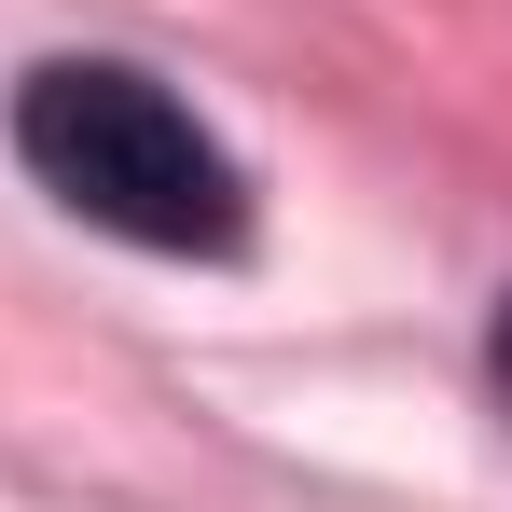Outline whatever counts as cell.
I'll return each mask as SVG.
<instances>
[{"mask_svg":"<svg viewBox=\"0 0 512 512\" xmlns=\"http://www.w3.org/2000/svg\"><path fill=\"white\" fill-rule=\"evenodd\" d=\"M14 153H28V180H42L56 208H84L97 236H139V250H236V236H250L236 153H222L153 70H125V56L28 70Z\"/></svg>","mask_w":512,"mask_h":512,"instance_id":"1","label":"cell"},{"mask_svg":"<svg viewBox=\"0 0 512 512\" xmlns=\"http://www.w3.org/2000/svg\"><path fill=\"white\" fill-rule=\"evenodd\" d=\"M499 402H512V319H499Z\"/></svg>","mask_w":512,"mask_h":512,"instance_id":"2","label":"cell"}]
</instances>
